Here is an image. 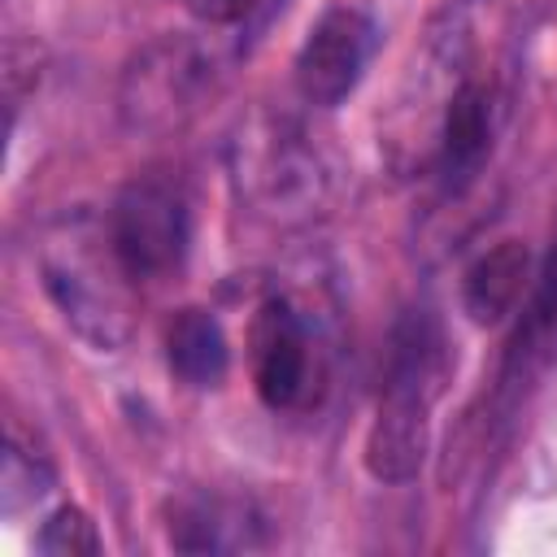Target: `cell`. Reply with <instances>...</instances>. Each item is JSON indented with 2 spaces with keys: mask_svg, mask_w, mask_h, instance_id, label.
<instances>
[{
  "mask_svg": "<svg viewBox=\"0 0 557 557\" xmlns=\"http://www.w3.org/2000/svg\"><path fill=\"white\" fill-rule=\"evenodd\" d=\"M440 392L413 379H387L379 392L374 422L366 431V470L379 483H409L418 479L426 461V440H431V409Z\"/></svg>",
  "mask_w": 557,
  "mask_h": 557,
  "instance_id": "obj_7",
  "label": "cell"
},
{
  "mask_svg": "<svg viewBox=\"0 0 557 557\" xmlns=\"http://www.w3.org/2000/svg\"><path fill=\"white\" fill-rule=\"evenodd\" d=\"M248 361H252V387L274 413L309 400L318 383L313 331L287 296H270L257 309L248 331Z\"/></svg>",
  "mask_w": 557,
  "mask_h": 557,
  "instance_id": "obj_6",
  "label": "cell"
},
{
  "mask_svg": "<svg viewBox=\"0 0 557 557\" xmlns=\"http://www.w3.org/2000/svg\"><path fill=\"white\" fill-rule=\"evenodd\" d=\"M213 91L218 57L187 35H161L126 65L117 104L131 131H178L209 104Z\"/></svg>",
  "mask_w": 557,
  "mask_h": 557,
  "instance_id": "obj_3",
  "label": "cell"
},
{
  "mask_svg": "<svg viewBox=\"0 0 557 557\" xmlns=\"http://www.w3.org/2000/svg\"><path fill=\"white\" fill-rule=\"evenodd\" d=\"M183 4L205 26H231V22H244L261 0H183Z\"/></svg>",
  "mask_w": 557,
  "mask_h": 557,
  "instance_id": "obj_15",
  "label": "cell"
},
{
  "mask_svg": "<svg viewBox=\"0 0 557 557\" xmlns=\"http://www.w3.org/2000/svg\"><path fill=\"white\" fill-rule=\"evenodd\" d=\"M231 170L239 196L274 222L313 218L331 196V170L292 117H257L244 126L231 144Z\"/></svg>",
  "mask_w": 557,
  "mask_h": 557,
  "instance_id": "obj_2",
  "label": "cell"
},
{
  "mask_svg": "<svg viewBox=\"0 0 557 557\" xmlns=\"http://www.w3.org/2000/svg\"><path fill=\"white\" fill-rule=\"evenodd\" d=\"M52 461L35 448H26L22 431H9V448H4V479H0V496H4V513H22L26 505L44 500L52 492Z\"/></svg>",
  "mask_w": 557,
  "mask_h": 557,
  "instance_id": "obj_13",
  "label": "cell"
},
{
  "mask_svg": "<svg viewBox=\"0 0 557 557\" xmlns=\"http://www.w3.org/2000/svg\"><path fill=\"white\" fill-rule=\"evenodd\" d=\"M527 296L531 300H527L522 322H518V331L505 348V361H500V387L505 392H518L557 357V244H553V252H548V261H544V270Z\"/></svg>",
  "mask_w": 557,
  "mask_h": 557,
  "instance_id": "obj_10",
  "label": "cell"
},
{
  "mask_svg": "<svg viewBox=\"0 0 557 557\" xmlns=\"http://www.w3.org/2000/svg\"><path fill=\"white\" fill-rule=\"evenodd\" d=\"M165 361L187 387H218L231 370V344L222 322L200 305L178 309L165 326Z\"/></svg>",
  "mask_w": 557,
  "mask_h": 557,
  "instance_id": "obj_12",
  "label": "cell"
},
{
  "mask_svg": "<svg viewBox=\"0 0 557 557\" xmlns=\"http://www.w3.org/2000/svg\"><path fill=\"white\" fill-rule=\"evenodd\" d=\"M35 548L48 557H83V553H100V535H96V522L78 505H61L44 518Z\"/></svg>",
  "mask_w": 557,
  "mask_h": 557,
  "instance_id": "obj_14",
  "label": "cell"
},
{
  "mask_svg": "<svg viewBox=\"0 0 557 557\" xmlns=\"http://www.w3.org/2000/svg\"><path fill=\"white\" fill-rule=\"evenodd\" d=\"M531 283H535L531 278V248L522 239H500L483 257H474V265L466 270L461 305L479 326H496L522 305Z\"/></svg>",
  "mask_w": 557,
  "mask_h": 557,
  "instance_id": "obj_9",
  "label": "cell"
},
{
  "mask_svg": "<svg viewBox=\"0 0 557 557\" xmlns=\"http://www.w3.org/2000/svg\"><path fill=\"white\" fill-rule=\"evenodd\" d=\"M109 244L135 283H157L187 261L191 209L178 183L161 174L131 178L109 209Z\"/></svg>",
  "mask_w": 557,
  "mask_h": 557,
  "instance_id": "obj_4",
  "label": "cell"
},
{
  "mask_svg": "<svg viewBox=\"0 0 557 557\" xmlns=\"http://www.w3.org/2000/svg\"><path fill=\"white\" fill-rule=\"evenodd\" d=\"M39 283L65 326L96 352H117L131 339V274L122 270L109 231H91L83 218L61 222L39 244Z\"/></svg>",
  "mask_w": 557,
  "mask_h": 557,
  "instance_id": "obj_1",
  "label": "cell"
},
{
  "mask_svg": "<svg viewBox=\"0 0 557 557\" xmlns=\"http://www.w3.org/2000/svg\"><path fill=\"white\" fill-rule=\"evenodd\" d=\"M492 152V96L479 83H461L444 109L440 174L448 191H461Z\"/></svg>",
  "mask_w": 557,
  "mask_h": 557,
  "instance_id": "obj_11",
  "label": "cell"
},
{
  "mask_svg": "<svg viewBox=\"0 0 557 557\" xmlns=\"http://www.w3.org/2000/svg\"><path fill=\"white\" fill-rule=\"evenodd\" d=\"M165 540L178 553H239L265 540V522L239 496L183 492L165 505Z\"/></svg>",
  "mask_w": 557,
  "mask_h": 557,
  "instance_id": "obj_8",
  "label": "cell"
},
{
  "mask_svg": "<svg viewBox=\"0 0 557 557\" xmlns=\"http://www.w3.org/2000/svg\"><path fill=\"white\" fill-rule=\"evenodd\" d=\"M374 48H379V26L366 9H357V4L322 9L292 61L300 100L313 109H335L339 100H348L374 57Z\"/></svg>",
  "mask_w": 557,
  "mask_h": 557,
  "instance_id": "obj_5",
  "label": "cell"
}]
</instances>
